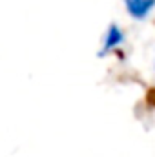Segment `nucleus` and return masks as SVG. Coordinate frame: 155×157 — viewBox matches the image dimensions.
I'll return each mask as SVG.
<instances>
[{
    "mask_svg": "<svg viewBox=\"0 0 155 157\" xmlns=\"http://www.w3.org/2000/svg\"><path fill=\"white\" fill-rule=\"evenodd\" d=\"M124 44V31L117 26V24H112L106 37H104V46H102V55H106L108 51H113L117 48H120Z\"/></svg>",
    "mask_w": 155,
    "mask_h": 157,
    "instance_id": "nucleus-2",
    "label": "nucleus"
},
{
    "mask_svg": "<svg viewBox=\"0 0 155 157\" xmlns=\"http://www.w3.org/2000/svg\"><path fill=\"white\" fill-rule=\"evenodd\" d=\"M128 15H131L137 20L146 18L155 9V0H124Z\"/></svg>",
    "mask_w": 155,
    "mask_h": 157,
    "instance_id": "nucleus-1",
    "label": "nucleus"
}]
</instances>
